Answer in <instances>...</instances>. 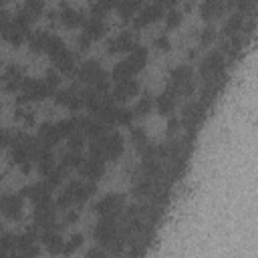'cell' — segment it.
<instances>
[{
  "instance_id": "6da1fadb",
  "label": "cell",
  "mask_w": 258,
  "mask_h": 258,
  "mask_svg": "<svg viewBox=\"0 0 258 258\" xmlns=\"http://www.w3.org/2000/svg\"><path fill=\"white\" fill-rule=\"evenodd\" d=\"M145 61H147V50L141 48V46H135L131 53H129V57H127L125 61H121V63L113 69V79H115V81H121V79L133 77L135 73H139V71L143 69Z\"/></svg>"
},
{
  "instance_id": "7a4b0ae2",
  "label": "cell",
  "mask_w": 258,
  "mask_h": 258,
  "mask_svg": "<svg viewBox=\"0 0 258 258\" xmlns=\"http://www.w3.org/2000/svg\"><path fill=\"white\" fill-rule=\"evenodd\" d=\"M123 206H125V198L121 194H109L105 196L103 200H99L95 204V212L99 216H117L121 210H123Z\"/></svg>"
},
{
  "instance_id": "3957f363",
  "label": "cell",
  "mask_w": 258,
  "mask_h": 258,
  "mask_svg": "<svg viewBox=\"0 0 258 258\" xmlns=\"http://www.w3.org/2000/svg\"><path fill=\"white\" fill-rule=\"evenodd\" d=\"M79 170H81V174H83L87 180L95 182V180H99L103 174H105V162H103L101 158H93V156H91V160H85Z\"/></svg>"
},
{
  "instance_id": "277c9868",
  "label": "cell",
  "mask_w": 258,
  "mask_h": 258,
  "mask_svg": "<svg viewBox=\"0 0 258 258\" xmlns=\"http://www.w3.org/2000/svg\"><path fill=\"white\" fill-rule=\"evenodd\" d=\"M139 91V85L137 81H133L131 77L127 79H121V81H115V87H113V97L119 99V101H125L129 97H135Z\"/></svg>"
},
{
  "instance_id": "5b68a950",
  "label": "cell",
  "mask_w": 258,
  "mask_h": 258,
  "mask_svg": "<svg viewBox=\"0 0 258 258\" xmlns=\"http://www.w3.org/2000/svg\"><path fill=\"white\" fill-rule=\"evenodd\" d=\"M34 218H36V222H38L40 226H44V228H48V224L53 222V218H55V206H53V202H50L48 198L36 202Z\"/></svg>"
},
{
  "instance_id": "8992f818",
  "label": "cell",
  "mask_w": 258,
  "mask_h": 258,
  "mask_svg": "<svg viewBox=\"0 0 258 258\" xmlns=\"http://www.w3.org/2000/svg\"><path fill=\"white\" fill-rule=\"evenodd\" d=\"M115 232H117V224H115L113 216H105L103 222L99 224V228L95 230V238L99 242H103V244H109V242H113Z\"/></svg>"
},
{
  "instance_id": "52a82bcc",
  "label": "cell",
  "mask_w": 258,
  "mask_h": 258,
  "mask_svg": "<svg viewBox=\"0 0 258 258\" xmlns=\"http://www.w3.org/2000/svg\"><path fill=\"white\" fill-rule=\"evenodd\" d=\"M61 137H63V135H61V131H59L57 125H50V123H42V125H40L38 139H40V143H42L44 149L57 145V143L61 141Z\"/></svg>"
},
{
  "instance_id": "ba28073f",
  "label": "cell",
  "mask_w": 258,
  "mask_h": 258,
  "mask_svg": "<svg viewBox=\"0 0 258 258\" xmlns=\"http://www.w3.org/2000/svg\"><path fill=\"white\" fill-rule=\"evenodd\" d=\"M162 14H164L162 4H149V6H145V8L139 12V18H135V24H137L139 28H141V26H147V24H151V22H156Z\"/></svg>"
},
{
  "instance_id": "9c48e42d",
  "label": "cell",
  "mask_w": 258,
  "mask_h": 258,
  "mask_svg": "<svg viewBox=\"0 0 258 258\" xmlns=\"http://www.w3.org/2000/svg\"><path fill=\"white\" fill-rule=\"evenodd\" d=\"M222 65H224V57L214 50V53H210L208 57L204 59V63H202V75L204 77H212V75H216L222 69Z\"/></svg>"
},
{
  "instance_id": "30bf717a",
  "label": "cell",
  "mask_w": 258,
  "mask_h": 258,
  "mask_svg": "<svg viewBox=\"0 0 258 258\" xmlns=\"http://www.w3.org/2000/svg\"><path fill=\"white\" fill-rule=\"evenodd\" d=\"M101 67H99V63L97 61H85L83 65H81V69H79V81H83V83H95V79L101 75Z\"/></svg>"
},
{
  "instance_id": "8fae6325",
  "label": "cell",
  "mask_w": 258,
  "mask_h": 258,
  "mask_svg": "<svg viewBox=\"0 0 258 258\" xmlns=\"http://www.w3.org/2000/svg\"><path fill=\"white\" fill-rule=\"evenodd\" d=\"M137 46L135 42V36L125 32V34H119L117 38H113L109 42V53H121V50H133Z\"/></svg>"
},
{
  "instance_id": "7c38bea8",
  "label": "cell",
  "mask_w": 258,
  "mask_h": 258,
  "mask_svg": "<svg viewBox=\"0 0 258 258\" xmlns=\"http://www.w3.org/2000/svg\"><path fill=\"white\" fill-rule=\"evenodd\" d=\"M20 210H22V202H20V198H16V196H4L2 198V212H4V216L6 218H18L20 216Z\"/></svg>"
},
{
  "instance_id": "4fadbf2b",
  "label": "cell",
  "mask_w": 258,
  "mask_h": 258,
  "mask_svg": "<svg viewBox=\"0 0 258 258\" xmlns=\"http://www.w3.org/2000/svg\"><path fill=\"white\" fill-rule=\"evenodd\" d=\"M105 139H107V153H105V158L107 160H117L121 156V151H123V137L115 131V133L107 135Z\"/></svg>"
},
{
  "instance_id": "5bb4252c",
  "label": "cell",
  "mask_w": 258,
  "mask_h": 258,
  "mask_svg": "<svg viewBox=\"0 0 258 258\" xmlns=\"http://www.w3.org/2000/svg\"><path fill=\"white\" fill-rule=\"evenodd\" d=\"M22 83H24V79H22L20 69H16L14 65L4 69V89L6 91H14L16 87H22Z\"/></svg>"
},
{
  "instance_id": "9a60e30c",
  "label": "cell",
  "mask_w": 258,
  "mask_h": 258,
  "mask_svg": "<svg viewBox=\"0 0 258 258\" xmlns=\"http://www.w3.org/2000/svg\"><path fill=\"white\" fill-rule=\"evenodd\" d=\"M48 192H50V184L48 182H40V184H34V186L24 188L20 194L22 196H28L34 202H40V200H46L48 198Z\"/></svg>"
},
{
  "instance_id": "2e32d148",
  "label": "cell",
  "mask_w": 258,
  "mask_h": 258,
  "mask_svg": "<svg viewBox=\"0 0 258 258\" xmlns=\"http://www.w3.org/2000/svg\"><path fill=\"white\" fill-rule=\"evenodd\" d=\"M224 10V2L222 0H204L202 2V16L206 20H210V18H218Z\"/></svg>"
},
{
  "instance_id": "e0dca14e",
  "label": "cell",
  "mask_w": 258,
  "mask_h": 258,
  "mask_svg": "<svg viewBox=\"0 0 258 258\" xmlns=\"http://www.w3.org/2000/svg\"><path fill=\"white\" fill-rule=\"evenodd\" d=\"M53 61H55L57 69L63 71L65 75H71L75 71V55L71 53V50H63V53L57 59H53Z\"/></svg>"
},
{
  "instance_id": "ac0fdd59",
  "label": "cell",
  "mask_w": 258,
  "mask_h": 258,
  "mask_svg": "<svg viewBox=\"0 0 258 258\" xmlns=\"http://www.w3.org/2000/svg\"><path fill=\"white\" fill-rule=\"evenodd\" d=\"M91 40H97L103 36V32H105V24L101 22V18H91L85 22V30H83Z\"/></svg>"
},
{
  "instance_id": "d6986e66",
  "label": "cell",
  "mask_w": 258,
  "mask_h": 258,
  "mask_svg": "<svg viewBox=\"0 0 258 258\" xmlns=\"http://www.w3.org/2000/svg\"><path fill=\"white\" fill-rule=\"evenodd\" d=\"M61 20H63V24L69 26V28H79L81 24H85V16H83L81 12H77V10H73V8H65Z\"/></svg>"
},
{
  "instance_id": "ffe728a7",
  "label": "cell",
  "mask_w": 258,
  "mask_h": 258,
  "mask_svg": "<svg viewBox=\"0 0 258 258\" xmlns=\"http://www.w3.org/2000/svg\"><path fill=\"white\" fill-rule=\"evenodd\" d=\"M42 242L48 246V250L53 252V254L65 252V242H63V238H61L59 234H55V232H48V234H44V236H42Z\"/></svg>"
},
{
  "instance_id": "44dd1931",
  "label": "cell",
  "mask_w": 258,
  "mask_h": 258,
  "mask_svg": "<svg viewBox=\"0 0 258 258\" xmlns=\"http://www.w3.org/2000/svg\"><path fill=\"white\" fill-rule=\"evenodd\" d=\"M63 50H67L65 42L59 38V36H48V42H46V48H44V53L50 57V59H57Z\"/></svg>"
},
{
  "instance_id": "7402d4cb",
  "label": "cell",
  "mask_w": 258,
  "mask_h": 258,
  "mask_svg": "<svg viewBox=\"0 0 258 258\" xmlns=\"http://www.w3.org/2000/svg\"><path fill=\"white\" fill-rule=\"evenodd\" d=\"M139 6H141V0H119L117 10H119L121 18H129Z\"/></svg>"
},
{
  "instance_id": "603a6c76",
  "label": "cell",
  "mask_w": 258,
  "mask_h": 258,
  "mask_svg": "<svg viewBox=\"0 0 258 258\" xmlns=\"http://www.w3.org/2000/svg\"><path fill=\"white\" fill-rule=\"evenodd\" d=\"M190 77H192V69H190V67H186V65H184V67H178V69L172 73V85L180 89L184 83L190 81Z\"/></svg>"
},
{
  "instance_id": "cb8c5ba5",
  "label": "cell",
  "mask_w": 258,
  "mask_h": 258,
  "mask_svg": "<svg viewBox=\"0 0 258 258\" xmlns=\"http://www.w3.org/2000/svg\"><path fill=\"white\" fill-rule=\"evenodd\" d=\"M46 42H48V34L44 30H36L30 34V48L34 53H40V50L46 48Z\"/></svg>"
},
{
  "instance_id": "d4e9b609",
  "label": "cell",
  "mask_w": 258,
  "mask_h": 258,
  "mask_svg": "<svg viewBox=\"0 0 258 258\" xmlns=\"http://www.w3.org/2000/svg\"><path fill=\"white\" fill-rule=\"evenodd\" d=\"M38 160H40V164H38V170H40V174L42 176H48L50 172H53V168H55V160H53V156L46 151V149H42V153L38 156Z\"/></svg>"
},
{
  "instance_id": "484cf974",
  "label": "cell",
  "mask_w": 258,
  "mask_h": 258,
  "mask_svg": "<svg viewBox=\"0 0 258 258\" xmlns=\"http://www.w3.org/2000/svg\"><path fill=\"white\" fill-rule=\"evenodd\" d=\"M57 127H59V131H61L63 137H71V135L79 133L77 129H81V121H77V119H67V121H61Z\"/></svg>"
},
{
  "instance_id": "4316f807",
  "label": "cell",
  "mask_w": 258,
  "mask_h": 258,
  "mask_svg": "<svg viewBox=\"0 0 258 258\" xmlns=\"http://www.w3.org/2000/svg\"><path fill=\"white\" fill-rule=\"evenodd\" d=\"M158 107H160V111L162 113H172L174 111V107H176V101H174V95L168 91V93H164V95H160V99H158Z\"/></svg>"
},
{
  "instance_id": "83f0119b",
  "label": "cell",
  "mask_w": 258,
  "mask_h": 258,
  "mask_svg": "<svg viewBox=\"0 0 258 258\" xmlns=\"http://www.w3.org/2000/svg\"><path fill=\"white\" fill-rule=\"evenodd\" d=\"M85 160L81 158V151H69L65 160H63V168H81Z\"/></svg>"
},
{
  "instance_id": "f1b7e54d",
  "label": "cell",
  "mask_w": 258,
  "mask_h": 258,
  "mask_svg": "<svg viewBox=\"0 0 258 258\" xmlns=\"http://www.w3.org/2000/svg\"><path fill=\"white\" fill-rule=\"evenodd\" d=\"M42 8H44V0H24V10H28L34 18L42 12Z\"/></svg>"
},
{
  "instance_id": "f546056e",
  "label": "cell",
  "mask_w": 258,
  "mask_h": 258,
  "mask_svg": "<svg viewBox=\"0 0 258 258\" xmlns=\"http://www.w3.org/2000/svg\"><path fill=\"white\" fill-rule=\"evenodd\" d=\"M240 28H242V16H240V14L230 16L228 22H226V26H224V30H226L228 34H234V32H238Z\"/></svg>"
},
{
  "instance_id": "4dcf8cb0",
  "label": "cell",
  "mask_w": 258,
  "mask_h": 258,
  "mask_svg": "<svg viewBox=\"0 0 258 258\" xmlns=\"http://www.w3.org/2000/svg\"><path fill=\"white\" fill-rule=\"evenodd\" d=\"M182 22V12L180 10H170L168 12V16H166V24H168V28H176L178 24Z\"/></svg>"
},
{
  "instance_id": "1f68e13d",
  "label": "cell",
  "mask_w": 258,
  "mask_h": 258,
  "mask_svg": "<svg viewBox=\"0 0 258 258\" xmlns=\"http://www.w3.org/2000/svg\"><path fill=\"white\" fill-rule=\"evenodd\" d=\"M149 111H151V99L145 97V99H141V101L137 103V107H135L133 113H137V115H147Z\"/></svg>"
},
{
  "instance_id": "d6a6232c",
  "label": "cell",
  "mask_w": 258,
  "mask_h": 258,
  "mask_svg": "<svg viewBox=\"0 0 258 258\" xmlns=\"http://www.w3.org/2000/svg\"><path fill=\"white\" fill-rule=\"evenodd\" d=\"M81 145H83V135L81 133H75L69 137V149L71 151H81Z\"/></svg>"
},
{
  "instance_id": "836d02e7",
  "label": "cell",
  "mask_w": 258,
  "mask_h": 258,
  "mask_svg": "<svg viewBox=\"0 0 258 258\" xmlns=\"http://www.w3.org/2000/svg\"><path fill=\"white\" fill-rule=\"evenodd\" d=\"M81 242H83V236L75 234V236L71 238V242H69V244H65V254H71V252H75V248H77Z\"/></svg>"
},
{
  "instance_id": "e575fe53",
  "label": "cell",
  "mask_w": 258,
  "mask_h": 258,
  "mask_svg": "<svg viewBox=\"0 0 258 258\" xmlns=\"http://www.w3.org/2000/svg\"><path fill=\"white\" fill-rule=\"evenodd\" d=\"M44 83H46V87H48L50 91H53V89L59 85V75H57V73H53V71H50V73H46V77H44Z\"/></svg>"
},
{
  "instance_id": "d590c367",
  "label": "cell",
  "mask_w": 258,
  "mask_h": 258,
  "mask_svg": "<svg viewBox=\"0 0 258 258\" xmlns=\"http://www.w3.org/2000/svg\"><path fill=\"white\" fill-rule=\"evenodd\" d=\"M131 111L129 109H119V115H117V123H129L131 121Z\"/></svg>"
},
{
  "instance_id": "8d00e7d4",
  "label": "cell",
  "mask_w": 258,
  "mask_h": 258,
  "mask_svg": "<svg viewBox=\"0 0 258 258\" xmlns=\"http://www.w3.org/2000/svg\"><path fill=\"white\" fill-rule=\"evenodd\" d=\"M212 40H214V28H206L204 34H202V42L208 44V42H212Z\"/></svg>"
},
{
  "instance_id": "74e56055",
  "label": "cell",
  "mask_w": 258,
  "mask_h": 258,
  "mask_svg": "<svg viewBox=\"0 0 258 258\" xmlns=\"http://www.w3.org/2000/svg\"><path fill=\"white\" fill-rule=\"evenodd\" d=\"M156 44H158L160 50H170V38H168V36H160Z\"/></svg>"
},
{
  "instance_id": "f35d334b",
  "label": "cell",
  "mask_w": 258,
  "mask_h": 258,
  "mask_svg": "<svg viewBox=\"0 0 258 258\" xmlns=\"http://www.w3.org/2000/svg\"><path fill=\"white\" fill-rule=\"evenodd\" d=\"M238 6H240L242 10H248V8L252 6V0H240V2H238Z\"/></svg>"
},
{
  "instance_id": "ab89813d",
  "label": "cell",
  "mask_w": 258,
  "mask_h": 258,
  "mask_svg": "<svg viewBox=\"0 0 258 258\" xmlns=\"http://www.w3.org/2000/svg\"><path fill=\"white\" fill-rule=\"evenodd\" d=\"M67 220H69V222H75V220H77V212H71V214L67 216Z\"/></svg>"
}]
</instances>
